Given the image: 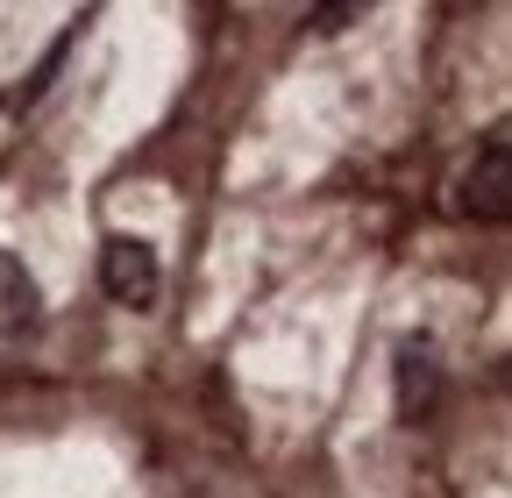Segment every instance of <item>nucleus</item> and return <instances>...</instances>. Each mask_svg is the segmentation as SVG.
Returning <instances> with one entry per match:
<instances>
[{"instance_id":"nucleus-1","label":"nucleus","mask_w":512,"mask_h":498,"mask_svg":"<svg viewBox=\"0 0 512 498\" xmlns=\"http://www.w3.org/2000/svg\"><path fill=\"white\" fill-rule=\"evenodd\" d=\"M100 285H107L114 306H150L157 285H164L157 249H150L143 235H107V249H100Z\"/></svg>"},{"instance_id":"nucleus-3","label":"nucleus","mask_w":512,"mask_h":498,"mask_svg":"<svg viewBox=\"0 0 512 498\" xmlns=\"http://www.w3.org/2000/svg\"><path fill=\"white\" fill-rule=\"evenodd\" d=\"M392 392H399V420H427L434 413V399H441V363L420 349V342H406L399 349V363H392Z\"/></svg>"},{"instance_id":"nucleus-2","label":"nucleus","mask_w":512,"mask_h":498,"mask_svg":"<svg viewBox=\"0 0 512 498\" xmlns=\"http://www.w3.org/2000/svg\"><path fill=\"white\" fill-rule=\"evenodd\" d=\"M463 214L470 221H512V143H505V129H491L484 157L463 171Z\"/></svg>"},{"instance_id":"nucleus-4","label":"nucleus","mask_w":512,"mask_h":498,"mask_svg":"<svg viewBox=\"0 0 512 498\" xmlns=\"http://www.w3.org/2000/svg\"><path fill=\"white\" fill-rule=\"evenodd\" d=\"M36 314H43V292H36L29 264L15 257V249H0V335L36 328Z\"/></svg>"}]
</instances>
